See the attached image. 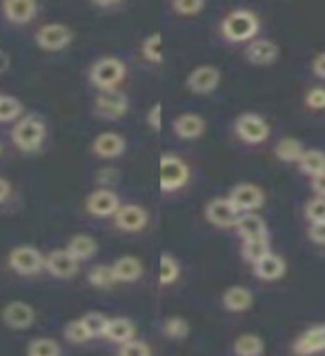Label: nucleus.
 <instances>
[{
    "label": "nucleus",
    "instance_id": "f704fd0d",
    "mask_svg": "<svg viewBox=\"0 0 325 356\" xmlns=\"http://www.w3.org/2000/svg\"><path fill=\"white\" fill-rule=\"evenodd\" d=\"M25 354L27 356H61L63 350H61V345L56 343L54 339H49V337H38V339H31L27 343Z\"/></svg>",
    "mask_w": 325,
    "mask_h": 356
},
{
    "label": "nucleus",
    "instance_id": "20e7f679",
    "mask_svg": "<svg viewBox=\"0 0 325 356\" xmlns=\"http://www.w3.org/2000/svg\"><path fill=\"white\" fill-rule=\"evenodd\" d=\"M89 83H92L98 92H111L118 89L127 78V65L122 63L118 56H100L89 67Z\"/></svg>",
    "mask_w": 325,
    "mask_h": 356
},
{
    "label": "nucleus",
    "instance_id": "9d476101",
    "mask_svg": "<svg viewBox=\"0 0 325 356\" xmlns=\"http://www.w3.org/2000/svg\"><path fill=\"white\" fill-rule=\"evenodd\" d=\"M94 111L105 120H120L129 111V96L122 89L98 92L94 98Z\"/></svg>",
    "mask_w": 325,
    "mask_h": 356
},
{
    "label": "nucleus",
    "instance_id": "5701e85b",
    "mask_svg": "<svg viewBox=\"0 0 325 356\" xmlns=\"http://www.w3.org/2000/svg\"><path fill=\"white\" fill-rule=\"evenodd\" d=\"M111 272H114L116 283H136L143 276L145 267L138 256L125 254V256H118V259L111 263Z\"/></svg>",
    "mask_w": 325,
    "mask_h": 356
},
{
    "label": "nucleus",
    "instance_id": "f03ea898",
    "mask_svg": "<svg viewBox=\"0 0 325 356\" xmlns=\"http://www.w3.org/2000/svg\"><path fill=\"white\" fill-rule=\"evenodd\" d=\"M9 138L18 152L33 154L42 147L45 140H47V122L38 114H25L11 125Z\"/></svg>",
    "mask_w": 325,
    "mask_h": 356
},
{
    "label": "nucleus",
    "instance_id": "c03bdc74",
    "mask_svg": "<svg viewBox=\"0 0 325 356\" xmlns=\"http://www.w3.org/2000/svg\"><path fill=\"white\" fill-rule=\"evenodd\" d=\"M308 238L315 245H325V222H310Z\"/></svg>",
    "mask_w": 325,
    "mask_h": 356
},
{
    "label": "nucleus",
    "instance_id": "0eeeda50",
    "mask_svg": "<svg viewBox=\"0 0 325 356\" xmlns=\"http://www.w3.org/2000/svg\"><path fill=\"white\" fill-rule=\"evenodd\" d=\"M76 33L70 25L65 22H45L42 27H38L33 42L42 51H63L74 42Z\"/></svg>",
    "mask_w": 325,
    "mask_h": 356
},
{
    "label": "nucleus",
    "instance_id": "4be33fe9",
    "mask_svg": "<svg viewBox=\"0 0 325 356\" xmlns=\"http://www.w3.org/2000/svg\"><path fill=\"white\" fill-rule=\"evenodd\" d=\"M294 356H315L319 352H325V341H323V327L315 325L301 332L292 343Z\"/></svg>",
    "mask_w": 325,
    "mask_h": 356
},
{
    "label": "nucleus",
    "instance_id": "1a4fd4ad",
    "mask_svg": "<svg viewBox=\"0 0 325 356\" xmlns=\"http://www.w3.org/2000/svg\"><path fill=\"white\" fill-rule=\"evenodd\" d=\"M221 70L216 65H198L185 78V87L189 94L194 96H209L212 92H216L221 85Z\"/></svg>",
    "mask_w": 325,
    "mask_h": 356
},
{
    "label": "nucleus",
    "instance_id": "39448f33",
    "mask_svg": "<svg viewBox=\"0 0 325 356\" xmlns=\"http://www.w3.org/2000/svg\"><path fill=\"white\" fill-rule=\"evenodd\" d=\"M234 134L245 145H263L270 140L272 127L265 116L256 114V111H245L234 120Z\"/></svg>",
    "mask_w": 325,
    "mask_h": 356
},
{
    "label": "nucleus",
    "instance_id": "aec40b11",
    "mask_svg": "<svg viewBox=\"0 0 325 356\" xmlns=\"http://www.w3.org/2000/svg\"><path fill=\"white\" fill-rule=\"evenodd\" d=\"M252 272H254L256 278H259V281H267V283L281 281V278L287 274V263H285V259L281 254L270 252L267 256H263L261 261H256L252 265Z\"/></svg>",
    "mask_w": 325,
    "mask_h": 356
},
{
    "label": "nucleus",
    "instance_id": "423d86ee",
    "mask_svg": "<svg viewBox=\"0 0 325 356\" xmlns=\"http://www.w3.org/2000/svg\"><path fill=\"white\" fill-rule=\"evenodd\" d=\"M7 267L18 276H36L45 272V254L33 245H16L7 254Z\"/></svg>",
    "mask_w": 325,
    "mask_h": 356
},
{
    "label": "nucleus",
    "instance_id": "c85d7f7f",
    "mask_svg": "<svg viewBox=\"0 0 325 356\" xmlns=\"http://www.w3.org/2000/svg\"><path fill=\"white\" fill-rule=\"evenodd\" d=\"M272 252V238L270 236H259V238H248L241 243V256L243 261H248L254 265L256 261H261L263 256Z\"/></svg>",
    "mask_w": 325,
    "mask_h": 356
},
{
    "label": "nucleus",
    "instance_id": "603ef678",
    "mask_svg": "<svg viewBox=\"0 0 325 356\" xmlns=\"http://www.w3.org/2000/svg\"><path fill=\"white\" fill-rule=\"evenodd\" d=\"M0 156H3V143H0Z\"/></svg>",
    "mask_w": 325,
    "mask_h": 356
},
{
    "label": "nucleus",
    "instance_id": "79ce46f5",
    "mask_svg": "<svg viewBox=\"0 0 325 356\" xmlns=\"http://www.w3.org/2000/svg\"><path fill=\"white\" fill-rule=\"evenodd\" d=\"M303 103L312 111H323L325 109V87L323 85L310 87L306 92V96H303Z\"/></svg>",
    "mask_w": 325,
    "mask_h": 356
},
{
    "label": "nucleus",
    "instance_id": "9b49d317",
    "mask_svg": "<svg viewBox=\"0 0 325 356\" xmlns=\"http://www.w3.org/2000/svg\"><path fill=\"white\" fill-rule=\"evenodd\" d=\"M120 205V196L111 187H98L85 198V211L94 218H114Z\"/></svg>",
    "mask_w": 325,
    "mask_h": 356
},
{
    "label": "nucleus",
    "instance_id": "37998d69",
    "mask_svg": "<svg viewBox=\"0 0 325 356\" xmlns=\"http://www.w3.org/2000/svg\"><path fill=\"white\" fill-rule=\"evenodd\" d=\"M148 125L152 131L159 134L161 127H163V105L161 103H154L148 111Z\"/></svg>",
    "mask_w": 325,
    "mask_h": 356
},
{
    "label": "nucleus",
    "instance_id": "393cba45",
    "mask_svg": "<svg viewBox=\"0 0 325 356\" xmlns=\"http://www.w3.org/2000/svg\"><path fill=\"white\" fill-rule=\"evenodd\" d=\"M234 229H237L241 241L259 238V236H270L265 218L256 214V211H252V214H241L239 220H237V225H234Z\"/></svg>",
    "mask_w": 325,
    "mask_h": 356
},
{
    "label": "nucleus",
    "instance_id": "72a5a7b5",
    "mask_svg": "<svg viewBox=\"0 0 325 356\" xmlns=\"http://www.w3.org/2000/svg\"><path fill=\"white\" fill-rule=\"evenodd\" d=\"M163 334L167 339H172V341H185L189 337V321L183 318V316H167L163 321V325H161Z\"/></svg>",
    "mask_w": 325,
    "mask_h": 356
},
{
    "label": "nucleus",
    "instance_id": "473e14b6",
    "mask_svg": "<svg viewBox=\"0 0 325 356\" xmlns=\"http://www.w3.org/2000/svg\"><path fill=\"white\" fill-rule=\"evenodd\" d=\"M87 283L96 287V289H109L116 285V278H114V272H111V265H103L98 263L94 265L92 270L87 272Z\"/></svg>",
    "mask_w": 325,
    "mask_h": 356
},
{
    "label": "nucleus",
    "instance_id": "4c0bfd02",
    "mask_svg": "<svg viewBox=\"0 0 325 356\" xmlns=\"http://www.w3.org/2000/svg\"><path fill=\"white\" fill-rule=\"evenodd\" d=\"M63 337L67 343H72V345H85L87 341H92V337H89V332H87L85 323L81 318H74V321L67 323V325L63 327Z\"/></svg>",
    "mask_w": 325,
    "mask_h": 356
},
{
    "label": "nucleus",
    "instance_id": "2eb2a0df",
    "mask_svg": "<svg viewBox=\"0 0 325 356\" xmlns=\"http://www.w3.org/2000/svg\"><path fill=\"white\" fill-rule=\"evenodd\" d=\"M78 270H81V263H78L65 248L51 250L49 254H45V272H47L49 276H54V278L67 281V278L76 276Z\"/></svg>",
    "mask_w": 325,
    "mask_h": 356
},
{
    "label": "nucleus",
    "instance_id": "a211bd4d",
    "mask_svg": "<svg viewBox=\"0 0 325 356\" xmlns=\"http://www.w3.org/2000/svg\"><path fill=\"white\" fill-rule=\"evenodd\" d=\"M278 56H281V49H278V44L270 38H254L252 42H248V47H245V60L256 67L274 65L278 60Z\"/></svg>",
    "mask_w": 325,
    "mask_h": 356
},
{
    "label": "nucleus",
    "instance_id": "a19ab883",
    "mask_svg": "<svg viewBox=\"0 0 325 356\" xmlns=\"http://www.w3.org/2000/svg\"><path fill=\"white\" fill-rule=\"evenodd\" d=\"M303 214L310 222H325V198L321 196H312L308 203Z\"/></svg>",
    "mask_w": 325,
    "mask_h": 356
},
{
    "label": "nucleus",
    "instance_id": "4468645a",
    "mask_svg": "<svg viewBox=\"0 0 325 356\" xmlns=\"http://www.w3.org/2000/svg\"><path fill=\"white\" fill-rule=\"evenodd\" d=\"M0 318H3L5 327L14 332H25L36 323V309L25 300H9L0 312Z\"/></svg>",
    "mask_w": 325,
    "mask_h": 356
},
{
    "label": "nucleus",
    "instance_id": "de8ad7c7",
    "mask_svg": "<svg viewBox=\"0 0 325 356\" xmlns=\"http://www.w3.org/2000/svg\"><path fill=\"white\" fill-rule=\"evenodd\" d=\"M310 187H312V192H315V196L325 198V172L312 178V181H310Z\"/></svg>",
    "mask_w": 325,
    "mask_h": 356
},
{
    "label": "nucleus",
    "instance_id": "f8f14e48",
    "mask_svg": "<svg viewBox=\"0 0 325 356\" xmlns=\"http://www.w3.org/2000/svg\"><path fill=\"white\" fill-rule=\"evenodd\" d=\"M205 220L209 222L212 227H219V229H230L237 225V220L241 216V211L230 203L228 196H221V198H212L207 200V205L203 209Z\"/></svg>",
    "mask_w": 325,
    "mask_h": 356
},
{
    "label": "nucleus",
    "instance_id": "a878e982",
    "mask_svg": "<svg viewBox=\"0 0 325 356\" xmlns=\"http://www.w3.org/2000/svg\"><path fill=\"white\" fill-rule=\"evenodd\" d=\"M65 250L70 252L78 263H83V261H89L96 256L98 241L94 236H89V234H76V236H72L70 241H67Z\"/></svg>",
    "mask_w": 325,
    "mask_h": 356
},
{
    "label": "nucleus",
    "instance_id": "a18cd8bd",
    "mask_svg": "<svg viewBox=\"0 0 325 356\" xmlns=\"http://www.w3.org/2000/svg\"><path fill=\"white\" fill-rule=\"evenodd\" d=\"M96 181L100 183V187H109V183H116L118 181V170H114V167H105V170H98L96 172Z\"/></svg>",
    "mask_w": 325,
    "mask_h": 356
},
{
    "label": "nucleus",
    "instance_id": "412c9836",
    "mask_svg": "<svg viewBox=\"0 0 325 356\" xmlns=\"http://www.w3.org/2000/svg\"><path fill=\"white\" fill-rule=\"evenodd\" d=\"M221 305H223V309L232 312V314H243V312L252 309L254 294H252V289L243 287V285H232L221 294Z\"/></svg>",
    "mask_w": 325,
    "mask_h": 356
},
{
    "label": "nucleus",
    "instance_id": "bb28decb",
    "mask_svg": "<svg viewBox=\"0 0 325 356\" xmlns=\"http://www.w3.org/2000/svg\"><path fill=\"white\" fill-rule=\"evenodd\" d=\"M272 152L276 156V161L287 163V165H296L301 156H303L306 147H303V143H301V138H296V136H283V138H278L274 143Z\"/></svg>",
    "mask_w": 325,
    "mask_h": 356
},
{
    "label": "nucleus",
    "instance_id": "8fccbe9b",
    "mask_svg": "<svg viewBox=\"0 0 325 356\" xmlns=\"http://www.w3.org/2000/svg\"><path fill=\"white\" fill-rule=\"evenodd\" d=\"M92 7L94 9H105V11H111V9H120L122 3L118 0H92Z\"/></svg>",
    "mask_w": 325,
    "mask_h": 356
},
{
    "label": "nucleus",
    "instance_id": "f257e3e1",
    "mask_svg": "<svg viewBox=\"0 0 325 356\" xmlns=\"http://www.w3.org/2000/svg\"><path fill=\"white\" fill-rule=\"evenodd\" d=\"M261 31V18L256 11L248 7H239L228 11L221 20V36L232 44H248Z\"/></svg>",
    "mask_w": 325,
    "mask_h": 356
},
{
    "label": "nucleus",
    "instance_id": "ddd939ff",
    "mask_svg": "<svg viewBox=\"0 0 325 356\" xmlns=\"http://www.w3.org/2000/svg\"><path fill=\"white\" fill-rule=\"evenodd\" d=\"M114 222V227L125 232V234H136V232H143L145 227L150 225V211L145 209L143 205H136V203H127V205H120L118 211L111 218Z\"/></svg>",
    "mask_w": 325,
    "mask_h": 356
},
{
    "label": "nucleus",
    "instance_id": "ea45409f",
    "mask_svg": "<svg viewBox=\"0 0 325 356\" xmlns=\"http://www.w3.org/2000/svg\"><path fill=\"white\" fill-rule=\"evenodd\" d=\"M116 356H152V348H150V343L134 339L129 343L118 345Z\"/></svg>",
    "mask_w": 325,
    "mask_h": 356
},
{
    "label": "nucleus",
    "instance_id": "58836bf2",
    "mask_svg": "<svg viewBox=\"0 0 325 356\" xmlns=\"http://www.w3.org/2000/svg\"><path fill=\"white\" fill-rule=\"evenodd\" d=\"M172 11L176 16H183V18H192L196 14H200L207 5L205 0H172Z\"/></svg>",
    "mask_w": 325,
    "mask_h": 356
},
{
    "label": "nucleus",
    "instance_id": "3c124183",
    "mask_svg": "<svg viewBox=\"0 0 325 356\" xmlns=\"http://www.w3.org/2000/svg\"><path fill=\"white\" fill-rule=\"evenodd\" d=\"M9 65H11V58H9V54L5 49H0V76L7 74L9 72Z\"/></svg>",
    "mask_w": 325,
    "mask_h": 356
},
{
    "label": "nucleus",
    "instance_id": "e433bc0d",
    "mask_svg": "<svg viewBox=\"0 0 325 356\" xmlns=\"http://www.w3.org/2000/svg\"><path fill=\"white\" fill-rule=\"evenodd\" d=\"M81 321L85 323V327L89 332V337L92 339H103L105 337V330L109 325V316L103 314V312H85L81 316Z\"/></svg>",
    "mask_w": 325,
    "mask_h": 356
},
{
    "label": "nucleus",
    "instance_id": "6ab92c4d",
    "mask_svg": "<svg viewBox=\"0 0 325 356\" xmlns=\"http://www.w3.org/2000/svg\"><path fill=\"white\" fill-rule=\"evenodd\" d=\"M0 11H3L5 20L11 22V25H29L38 16L40 7L33 0H5L0 5Z\"/></svg>",
    "mask_w": 325,
    "mask_h": 356
},
{
    "label": "nucleus",
    "instance_id": "cd10ccee",
    "mask_svg": "<svg viewBox=\"0 0 325 356\" xmlns=\"http://www.w3.org/2000/svg\"><path fill=\"white\" fill-rule=\"evenodd\" d=\"M234 356H263L265 354V341L259 337V334L245 332L241 337H237L232 345Z\"/></svg>",
    "mask_w": 325,
    "mask_h": 356
},
{
    "label": "nucleus",
    "instance_id": "6e6552de",
    "mask_svg": "<svg viewBox=\"0 0 325 356\" xmlns=\"http://www.w3.org/2000/svg\"><path fill=\"white\" fill-rule=\"evenodd\" d=\"M228 198H230V203L241 211V214H252V211H259L265 205L263 187L256 185V183H248V181L230 187Z\"/></svg>",
    "mask_w": 325,
    "mask_h": 356
},
{
    "label": "nucleus",
    "instance_id": "b1692460",
    "mask_svg": "<svg viewBox=\"0 0 325 356\" xmlns=\"http://www.w3.org/2000/svg\"><path fill=\"white\" fill-rule=\"evenodd\" d=\"M103 339L114 345L129 343L136 339V325H134V321L127 316H114V318H109V325L105 330Z\"/></svg>",
    "mask_w": 325,
    "mask_h": 356
},
{
    "label": "nucleus",
    "instance_id": "49530a36",
    "mask_svg": "<svg viewBox=\"0 0 325 356\" xmlns=\"http://www.w3.org/2000/svg\"><path fill=\"white\" fill-rule=\"evenodd\" d=\"M310 70H312V74H315L317 78L325 81V51H319V54L315 56V58H312Z\"/></svg>",
    "mask_w": 325,
    "mask_h": 356
},
{
    "label": "nucleus",
    "instance_id": "7c9ffc66",
    "mask_svg": "<svg viewBox=\"0 0 325 356\" xmlns=\"http://www.w3.org/2000/svg\"><path fill=\"white\" fill-rule=\"evenodd\" d=\"M296 167L301 174L310 176V178L323 174L325 172V152L323 149H306L303 156L299 159Z\"/></svg>",
    "mask_w": 325,
    "mask_h": 356
},
{
    "label": "nucleus",
    "instance_id": "f3484780",
    "mask_svg": "<svg viewBox=\"0 0 325 356\" xmlns=\"http://www.w3.org/2000/svg\"><path fill=\"white\" fill-rule=\"evenodd\" d=\"M172 131L181 140H196L207 131V120L200 114H194V111H185V114H178L172 120Z\"/></svg>",
    "mask_w": 325,
    "mask_h": 356
},
{
    "label": "nucleus",
    "instance_id": "c9c22d12",
    "mask_svg": "<svg viewBox=\"0 0 325 356\" xmlns=\"http://www.w3.org/2000/svg\"><path fill=\"white\" fill-rule=\"evenodd\" d=\"M143 58L152 63V65H161L163 63V38L159 31H152L148 38L143 40L141 44Z\"/></svg>",
    "mask_w": 325,
    "mask_h": 356
},
{
    "label": "nucleus",
    "instance_id": "7ed1b4c3",
    "mask_svg": "<svg viewBox=\"0 0 325 356\" xmlns=\"http://www.w3.org/2000/svg\"><path fill=\"white\" fill-rule=\"evenodd\" d=\"M159 187L163 194H176L187 187L192 178V167L189 163L174 152H165L159 159Z\"/></svg>",
    "mask_w": 325,
    "mask_h": 356
},
{
    "label": "nucleus",
    "instance_id": "dca6fc26",
    "mask_svg": "<svg viewBox=\"0 0 325 356\" xmlns=\"http://www.w3.org/2000/svg\"><path fill=\"white\" fill-rule=\"evenodd\" d=\"M127 152V138L118 131H100L92 140V154L103 161L120 159Z\"/></svg>",
    "mask_w": 325,
    "mask_h": 356
},
{
    "label": "nucleus",
    "instance_id": "864d4df0",
    "mask_svg": "<svg viewBox=\"0 0 325 356\" xmlns=\"http://www.w3.org/2000/svg\"><path fill=\"white\" fill-rule=\"evenodd\" d=\"M323 327V341H325V325H321Z\"/></svg>",
    "mask_w": 325,
    "mask_h": 356
},
{
    "label": "nucleus",
    "instance_id": "09e8293b",
    "mask_svg": "<svg viewBox=\"0 0 325 356\" xmlns=\"http://www.w3.org/2000/svg\"><path fill=\"white\" fill-rule=\"evenodd\" d=\"M11 192H14V187H11V181L5 176H0V205L7 203L11 198Z\"/></svg>",
    "mask_w": 325,
    "mask_h": 356
},
{
    "label": "nucleus",
    "instance_id": "c756f323",
    "mask_svg": "<svg viewBox=\"0 0 325 356\" xmlns=\"http://www.w3.org/2000/svg\"><path fill=\"white\" fill-rule=\"evenodd\" d=\"M178 276H181V263L174 254L163 252L159 259V285L170 287L178 281Z\"/></svg>",
    "mask_w": 325,
    "mask_h": 356
},
{
    "label": "nucleus",
    "instance_id": "2f4dec72",
    "mask_svg": "<svg viewBox=\"0 0 325 356\" xmlns=\"http://www.w3.org/2000/svg\"><path fill=\"white\" fill-rule=\"evenodd\" d=\"M25 116V105L22 100L16 96H9V94H0V122H14L18 118Z\"/></svg>",
    "mask_w": 325,
    "mask_h": 356
}]
</instances>
